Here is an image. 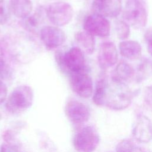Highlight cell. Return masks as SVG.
Returning <instances> with one entry per match:
<instances>
[{
  "mask_svg": "<svg viewBox=\"0 0 152 152\" xmlns=\"http://www.w3.org/2000/svg\"><path fill=\"white\" fill-rule=\"evenodd\" d=\"M132 94L126 83L112 75L108 79L105 105L109 109L121 110L131 103Z\"/></svg>",
  "mask_w": 152,
  "mask_h": 152,
  "instance_id": "obj_1",
  "label": "cell"
},
{
  "mask_svg": "<svg viewBox=\"0 0 152 152\" xmlns=\"http://www.w3.org/2000/svg\"><path fill=\"white\" fill-rule=\"evenodd\" d=\"M33 91L28 86L15 87L6 100L5 108L12 114H19L29 109L33 102Z\"/></svg>",
  "mask_w": 152,
  "mask_h": 152,
  "instance_id": "obj_2",
  "label": "cell"
},
{
  "mask_svg": "<svg viewBox=\"0 0 152 152\" xmlns=\"http://www.w3.org/2000/svg\"><path fill=\"white\" fill-rule=\"evenodd\" d=\"M123 18L136 29L144 27L147 23V12L140 0H126L123 11Z\"/></svg>",
  "mask_w": 152,
  "mask_h": 152,
  "instance_id": "obj_3",
  "label": "cell"
},
{
  "mask_svg": "<svg viewBox=\"0 0 152 152\" xmlns=\"http://www.w3.org/2000/svg\"><path fill=\"white\" fill-rule=\"evenodd\" d=\"M100 137L93 126H86L80 129L73 138L74 148L79 152H93L97 147Z\"/></svg>",
  "mask_w": 152,
  "mask_h": 152,
  "instance_id": "obj_4",
  "label": "cell"
},
{
  "mask_svg": "<svg viewBox=\"0 0 152 152\" xmlns=\"http://www.w3.org/2000/svg\"><path fill=\"white\" fill-rule=\"evenodd\" d=\"M74 10L72 6L65 2H55L46 10L48 20L56 27L64 26L71 22L73 18Z\"/></svg>",
  "mask_w": 152,
  "mask_h": 152,
  "instance_id": "obj_5",
  "label": "cell"
},
{
  "mask_svg": "<svg viewBox=\"0 0 152 152\" xmlns=\"http://www.w3.org/2000/svg\"><path fill=\"white\" fill-rule=\"evenodd\" d=\"M59 64L70 73L86 70L85 58L83 51L78 47H73L65 52L63 56H58Z\"/></svg>",
  "mask_w": 152,
  "mask_h": 152,
  "instance_id": "obj_6",
  "label": "cell"
},
{
  "mask_svg": "<svg viewBox=\"0 0 152 152\" xmlns=\"http://www.w3.org/2000/svg\"><path fill=\"white\" fill-rule=\"evenodd\" d=\"M70 74L69 84L72 91L81 97H90L93 94V84L86 70Z\"/></svg>",
  "mask_w": 152,
  "mask_h": 152,
  "instance_id": "obj_7",
  "label": "cell"
},
{
  "mask_svg": "<svg viewBox=\"0 0 152 152\" xmlns=\"http://www.w3.org/2000/svg\"><path fill=\"white\" fill-rule=\"evenodd\" d=\"M83 27L86 31L93 36L107 37L110 34V25L107 18L102 15L93 14L84 20Z\"/></svg>",
  "mask_w": 152,
  "mask_h": 152,
  "instance_id": "obj_8",
  "label": "cell"
},
{
  "mask_svg": "<svg viewBox=\"0 0 152 152\" xmlns=\"http://www.w3.org/2000/svg\"><path fill=\"white\" fill-rule=\"evenodd\" d=\"M65 113L68 119L74 124H82L88 121L90 110L88 107L78 100L69 101L65 106Z\"/></svg>",
  "mask_w": 152,
  "mask_h": 152,
  "instance_id": "obj_9",
  "label": "cell"
},
{
  "mask_svg": "<svg viewBox=\"0 0 152 152\" xmlns=\"http://www.w3.org/2000/svg\"><path fill=\"white\" fill-rule=\"evenodd\" d=\"M94 14L104 17H116L122 11V0H94L92 5Z\"/></svg>",
  "mask_w": 152,
  "mask_h": 152,
  "instance_id": "obj_10",
  "label": "cell"
},
{
  "mask_svg": "<svg viewBox=\"0 0 152 152\" xmlns=\"http://www.w3.org/2000/svg\"><path fill=\"white\" fill-rule=\"evenodd\" d=\"M40 39L44 45L49 49H55L61 46L65 41V34L56 26H45L40 31Z\"/></svg>",
  "mask_w": 152,
  "mask_h": 152,
  "instance_id": "obj_11",
  "label": "cell"
},
{
  "mask_svg": "<svg viewBox=\"0 0 152 152\" xmlns=\"http://www.w3.org/2000/svg\"><path fill=\"white\" fill-rule=\"evenodd\" d=\"M132 136L138 142L148 143L152 140V122L145 115H140L133 126Z\"/></svg>",
  "mask_w": 152,
  "mask_h": 152,
  "instance_id": "obj_12",
  "label": "cell"
},
{
  "mask_svg": "<svg viewBox=\"0 0 152 152\" xmlns=\"http://www.w3.org/2000/svg\"><path fill=\"white\" fill-rule=\"evenodd\" d=\"M118 52L115 45L112 42H104L100 46L98 61L101 68L107 69L114 66L118 62Z\"/></svg>",
  "mask_w": 152,
  "mask_h": 152,
  "instance_id": "obj_13",
  "label": "cell"
},
{
  "mask_svg": "<svg viewBox=\"0 0 152 152\" xmlns=\"http://www.w3.org/2000/svg\"><path fill=\"white\" fill-rule=\"evenodd\" d=\"M119 52L125 59L134 61L139 59L141 56V46L135 40H125L119 43Z\"/></svg>",
  "mask_w": 152,
  "mask_h": 152,
  "instance_id": "obj_14",
  "label": "cell"
},
{
  "mask_svg": "<svg viewBox=\"0 0 152 152\" xmlns=\"http://www.w3.org/2000/svg\"><path fill=\"white\" fill-rule=\"evenodd\" d=\"M9 5L11 13L18 18H26L33 10L31 0H10Z\"/></svg>",
  "mask_w": 152,
  "mask_h": 152,
  "instance_id": "obj_15",
  "label": "cell"
},
{
  "mask_svg": "<svg viewBox=\"0 0 152 152\" xmlns=\"http://www.w3.org/2000/svg\"><path fill=\"white\" fill-rule=\"evenodd\" d=\"M75 39L79 47L83 52L87 54H92L95 49V40L94 36L88 32L81 31L77 33Z\"/></svg>",
  "mask_w": 152,
  "mask_h": 152,
  "instance_id": "obj_16",
  "label": "cell"
},
{
  "mask_svg": "<svg viewBox=\"0 0 152 152\" xmlns=\"http://www.w3.org/2000/svg\"><path fill=\"white\" fill-rule=\"evenodd\" d=\"M135 75V71L131 65L125 61L118 63L113 76L118 80L126 83L131 81Z\"/></svg>",
  "mask_w": 152,
  "mask_h": 152,
  "instance_id": "obj_17",
  "label": "cell"
},
{
  "mask_svg": "<svg viewBox=\"0 0 152 152\" xmlns=\"http://www.w3.org/2000/svg\"><path fill=\"white\" fill-rule=\"evenodd\" d=\"M107 83L108 78L104 77L99 78L96 82L93 95V101L96 105L99 106L105 105Z\"/></svg>",
  "mask_w": 152,
  "mask_h": 152,
  "instance_id": "obj_18",
  "label": "cell"
},
{
  "mask_svg": "<svg viewBox=\"0 0 152 152\" xmlns=\"http://www.w3.org/2000/svg\"><path fill=\"white\" fill-rule=\"evenodd\" d=\"M115 30L117 36L120 39H126L129 36V25L125 21H118L116 23Z\"/></svg>",
  "mask_w": 152,
  "mask_h": 152,
  "instance_id": "obj_19",
  "label": "cell"
},
{
  "mask_svg": "<svg viewBox=\"0 0 152 152\" xmlns=\"http://www.w3.org/2000/svg\"><path fill=\"white\" fill-rule=\"evenodd\" d=\"M11 11L9 2L6 0H0V24L4 25L8 23L11 17Z\"/></svg>",
  "mask_w": 152,
  "mask_h": 152,
  "instance_id": "obj_20",
  "label": "cell"
},
{
  "mask_svg": "<svg viewBox=\"0 0 152 152\" xmlns=\"http://www.w3.org/2000/svg\"><path fill=\"white\" fill-rule=\"evenodd\" d=\"M12 76V69L9 64L0 56V80L10 79Z\"/></svg>",
  "mask_w": 152,
  "mask_h": 152,
  "instance_id": "obj_21",
  "label": "cell"
},
{
  "mask_svg": "<svg viewBox=\"0 0 152 152\" xmlns=\"http://www.w3.org/2000/svg\"><path fill=\"white\" fill-rule=\"evenodd\" d=\"M135 147L131 140L125 139L120 141L116 146V152H131Z\"/></svg>",
  "mask_w": 152,
  "mask_h": 152,
  "instance_id": "obj_22",
  "label": "cell"
},
{
  "mask_svg": "<svg viewBox=\"0 0 152 152\" xmlns=\"http://www.w3.org/2000/svg\"><path fill=\"white\" fill-rule=\"evenodd\" d=\"M143 99L145 105L152 110V86L145 87L144 91Z\"/></svg>",
  "mask_w": 152,
  "mask_h": 152,
  "instance_id": "obj_23",
  "label": "cell"
},
{
  "mask_svg": "<svg viewBox=\"0 0 152 152\" xmlns=\"http://www.w3.org/2000/svg\"><path fill=\"white\" fill-rule=\"evenodd\" d=\"M0 152H20L16 145L12 143L4 142L1 144Z\"/></svg>",
  "mask_w": 152,
  "mask_h": 152,
  "instance_id": "obj_24",
  "label": "cell"
},
{
  "mask_svg": "<svg viewBox=\"0 0 152 152\" xmlns=\"http://www.w3.org/2000/svg\"><path fill=\"white\" fill-rule=\"evenodd\" d=\"M8 89L5 84L0 80V104L4 103L7 99Z\"/></svg>",
  "mask_w": 152,
  "mask_h": 152,
  "instance_id": "obj_25",
  "label": "cell"
},
{
  "mask_svg": "<svg viewBox=\"0 0 152 152\" xmlns=\"http://www.w3.org/2000/svg\"><path fill=\"white\" fill-rule=\"evenodd\" d=\"M147 42V48L149 53L152 55V32L148 33L145 36Z\"/></svg>",
  "mask_w": 152,
  "mask_h": 152,
  "instance_id": "obj_26",
  "label": "cell"
},
{
  "mask_svg": "<svg viewBox=\"0 0 152 152\" xmlns=\"http://www.w3.org/2000/svg\"><path fill=\"white\" fill-rule=\"evenodd\" d=\"M2 137L4 140L5 141V142L12 143L11 141L14 139V135L10 130H7L4 132L2 135Z\"/></svg>",
  "mask_w": 152,
  "mask_h": 152,
  "instance_id": "obj_27",
  "label": "cell"
},
{
  "mask_svg": "<svg viewBox=\"0 0 152 152\" xmlns=\"http://www.w3.org/2000/svg\"><path fill=\"white\" fill-rule=\"evenodd\" d=\"M131 152H144V151L142 150V149H141V148L135 147L134 148V149Z\"/></svg>",
  "mask_w": 152,
  "mask_h": 152,
  "instance_id": "obj_28",
  "label": "cell"
}]
</instances>
